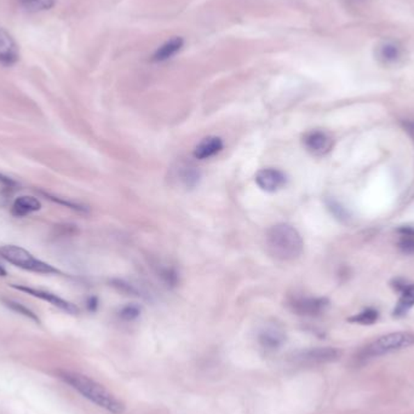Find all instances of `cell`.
Instances as JSON below:
<instances>
[{"instance_id":"cell-1","label":"cell","mask_w":414,"mask_h":414,"mask_svg":"<svg viewBox=\"0 0 414 414\" xmlns=\"http://www.w3.org/2000/svg\"><path fill=\"white\" fill-rule=\"evenodd\" d=\"M60 378L65 384H68L70 388L78 391L80 395L84 396L85 399H88L99 408L112 414L124 413L125 405L113 395L111 391L88 376L72 371H61Z\"/></svg>"},{"instance_id":"cell-2","label":"cell","mask_w":414,"mask_h":414,"mask_svg":"<svg viewBox=\"0 0 414 414\" xmlns=\"http://www.w3.org/2000/svg\"><path fill=\"white\" fill-rule=\"evenodd\" d=\"M266 250L276 261L292 262L301 257L304 248L297 229L286 223L275 224L266 235Z\"/></svg>"},{"instance_id":"cell-3","label":"cell","mask_w":414,"mask_h":414,"mask_svg":"<svg viewBox=\"0 0 414 414\" xmlns=\"http://www.w3.org/2000/svg\"><path fill=\"white\" fill-rule=\"evenodd\" d=\"M414 344V335L410 332H394L389 335H382L378 340L368 344L361 351L360 358H371L376 356L399 351V350L410 348Z\"/></svg>"},{"instance_id":"cell-4","label":"cell","mask_w":414,"mask_h":414,"mask_svg":"<svg viewBox=\"0 0 414 414\" xmlns=\"http://www.w3.org/2000/svg\"><path fill=\"white\" fill-rule=\"evenodd\" d=\"M0 257L14 266L24 270H29V271H34V273H39V274L60 273L54 266L35 258L27 250H24L22 247L15 246V245L0 247Z\"/></svg>"},{"instance_id":"cell-5","label":"cell","mask_w":414,"mask_h":414,"mask_svg":"<svg viewBox=\"0 0 414 414\" xmlns=\"http://www.w3.org/2000/svg\"><path fill=\"white\" fill-rule=\"evenodd\" d=\"M342 351L331 347L310 348L299 350L291 356V361L298 366H317L324 363H335L340 360Z\"/></svg>"},{"instance_id":"cell-6","label":"cell","mask_w":414,"mask_h":414,"mask_svg":"<svg viewBox=\"0 0 414 414\" xmlns=\"http://www.w3.org/2000/svg\"><path fill=\"white\" fill-rule=\"evenodd\" d=\"M330 301L324 297H298L289 302L292 312L301 317H319L327 310Z\"/></svg>"},{"instance_id":"cell-7","label":"cell","mask_w":414,"mask_h":414,"mask_svg":"<svg viewBox=\"0 0 414 414\" xmlns=\"http://www.w3.org/2000/svg\"><path fill=\"white\" fill-rule=\"evenodd\" d=\"M303 143L309 153L317 157H322L332 149L333 140L325 131L314 130L304 136Z\"/></svg>"},{"instance_id":"cell-8","label":"cell","mask_w":414,"mask_h":414,"mask_svg":"<svg viewBox=\"0 0 414 414\" xmlns=\"http://www.w3.org/2000/svg\"><path fill=\"white\" fill-rule=\"evenodd\" d=\"M285 342H286V333L279 326H266L258 333V343L261 345L262 349L269 353L279 350L285 344Z\"/></svg>"},{"instance_id":"cell-9","label":"cell","mask_w":414,"mask_h":414,"mask_svg":"<svg viewBox=\"0 0 414 414\" xmlns=\"http://www.w3.org/2000/svg\"><path fill=\"white\" fill-rule=\"evenodd\" d=\"M257 186L262 191L274 193L281 189L286 184V176L278 168H263L256 173Z\"/></svg>"},{"instance_id":"cell-10","label":"cell","mask_w":414,"mask_h":414,"mask_svg":"<svg viewBox=\"0 0 414 414\" xmlns=\"http://www.w3.org/2000/svg\"><path fill=\"white\" fill-rule=\"evenodd\" d=\"M14 289L26 292V294H31L33 297L40 298L45 302L51 303L52 305L60 308L61 310L75 315L79 312L78 307H75L73 303L65 301L63 298L58 297L57 294H51V292H47V291H42V289H32V287H27V286H13Z\"/></svg>"},{"instance_id":"cell-11","label":"cell","mask_w":414,"mask_h":414,"mask_svg":"<svg viewBox=\"0 0 414 414\" xmlns=\"http://www.w3.org/2000/svg\"><path fill=\"white\" fill-rule=\"evenodd\" d=\"M19 60V45L4 29H0V65L11 67Z\"/></svg>"},{"instance_id":"cell-12","label":"cell","mask_w":414,"mask_h":414,"mask_svg":"<svg viewBox=\"0 0 414 414\" xmlns=\"http://www.w3.org/2000/svg\"><path fill=\"white\" fill-rule=\"evenodd\" d=\"M376 58L383 65H395L404 56V50L397 42L384 40L376 47Z\"/></svg>"},{"instance_id":"cell-13","label":"cell","mask_w":414,"mask_h":414,"mask_svg":"<svg viewBox=\"0 0 414 414\" xmlns=\"http://www.w3.org/2000/svg\"><path fill=\"white\" fill-rule=\"evenodd\" d=\"M223 149V141L217 136H209L194 149V157L199 160L214 158Z\"/></svg>"},{"instance_id":"cell-14","label":"cell","mask_w":414,"mask_h":414,"mask_svg":"<svg viewBox=\"0 0 414 414\" xmlns=\"http://www.w3.org/2000/svg\"><path fill=\"white\" fill-rule=\"evenodd\" d=\"M184 45V40L181 37H173L164 42L161 47H159L152 56V61L160 63L165 61L173 58L177 52L181 51L182 47Z\"/></svg>"},{"instance_id":"cell-15","label":"cell","mask_w":414,"mask_h":414,"mask_svg":"<svg viewBox=\"0 0 414 414\" xmlns=\"http://www.w3.org/2000/svg\"><path fill=\"white\" fill-rule=\"evenodd\" d=\"M42 209L40 201L33 196H19L13 204V214L16 217H24L27 214Z\"/></svg>"},{"instance_id":"cell-16","label":"cell","mask_w":414,"mask_h":414,"mask_svg":"<svg viewBox=\"0 0 414 414\" xmlns=\"http://www.w3.org/2000/svg\"><path fill=\"white\" fill-rule=\"evenodd\" d=\"M414 307V284L407 285L405 289L401 291V297L394 309V317H405L407 312Z\"/></svg>"},{"instance_id":"cell-17","label":"cell","mask_w":414,"mask_h":414,"mask_svg":"<svg viewBox=\"0 0 414 414\" xmlns=\"http://www.w3.org/2000/svg\"><path fill=\"white\" fill-rule=\"evenodd\" d=\"M177 177L186 188H194L199 183L200 173L191 164H182L178 166Z\"/></svg>"},{"instance_id":"cell-18","label":"cell","mask_w":414,"mask_h":414,"mask_svg":"<svg viewBox=\"0 0 414 414\" xmlns=\"http://www.w3.org/2000/svg\"><path fill=\"white\" fill-rule=\"evenodd\" d=\"M16 1L21 9L29 14H37V13L51 10L57 3V0H16Z\"/></svg>"},{"instance_id":"cell-19","label":"cell","mask_w":414,"mask_h":414,"mask_svg":"<svg viewBox=\"0 0 414 414\" xmlns=\"http://www.w3.org/2000/svg\"><path fill=\"white\" fill-rule=\"evenodd\" d=\"M400 233V241H399V247L401 251L404 253H408V255H413L414 253V228L412 227H402L399 229Z\"/></svg>"},{"instance_id":"cell-20","label":"cell","mask_w":414,"mask_h":414,"mask_svg":"<svg viewBox=\"0 0 414 414\" xmlns=\"http://www.w3.org/2000/svg\"><path fill=\"white\" fill-rule=\"evenodd\" d=\"M378 317H379V312L376 309L367 308L354 317H349L348 321L358 324V325H373L374 322L377 321Z\"/></svg>"},{"instance_id":"cell-21","label":"cell","mask_w":414,"mask_h":414,"mask_svg":"<svg viewBox=\"0 0 414 414\" xmlns=\"http://www.w3.org/2000/svg\"><path fill=\"white\" fill-rule=\"evenodd\" d=\"M3 303H4L6 307L11 309V310H14L15 312H19L21 315H24V317H29L33 321L39 322V317L32 312V310H29V308L24 307V304H21L19 302H15V301H11V299H1Z\"/></svg>"},{"instance_id":"cell-22","label":"cell","mask_w":414,"mask_h":414,"mask_svg":"<svg viewBox=\"0 0 414 414\" xmlns=\"http://www.w3.org/2000/svg\"><path fill=\"white\" fill-rule=\"evenodd\" d=\"M140 308L137 305H127V307L121 309L120 317L125 321H134L140 317Z\"/></svg>"},{"instance_id":"cell-23","label":"cell","mask_w":414,"mask_h":414,"mask_svg":"<svg viewBox=\"0 0 414 414\" xmlns=\"http://www.w3.org/2000/svg\"><path fill=\"white\" fill-rule=\"evenodd\" d=\"M44 196L49 198V199L54 201V202L60 204V205L62 206H65V207H68V209H75V211H81V212L86 211L84 206L79 205V204H75V202H72V201L65 200V199H62V198H57V196H50V194H44Z\"/></svg>"},{"instance_id":"cell-24","label":"cell","mask_w":414,"mask_h":414,"mask_svg":"<svg viewBox=\"0 0 414 414\" xmlns=\"http://www.w3.org/2000/svg\"><path fill=\"white\" fill-rule=\"evenodd\" d=\"M328 206H330V209H332V212H333V214H335L337 218H340V221H347V219L349 218L348 211L343 206L340 205V204H338V202L331 201Z\"/></svg>"},{"instance_id":"cell-25","label":"cell","mask_w":414,"mask_h":414,"mask_svg":"<svg viewBox=\"0 0 414 414\" xmlns=\"http://www.w3.org/2000/svg\"><path fill=\"white\" fill-rule=\"evenodd\" d=\"M402 126H404L406 132L410 135L411 138L414 141V120H404Z\"/></svg>"},{"instance_id":"cell-26","label":"cell","mask_w":414,"mask_h":414,"mask_svg":"<svg viewBox=\"0 0 414 414\" xmlns=\"http://www.w3.org/2000/svg\"><path fill=\"white\" fill-rule=\"evenodd\" d=\"M0 184L11 188V186H14L16 183H15L11 178L8 177V176H4L3 173H0Z\"/></svg>"},{"instance_id":"cell-27","label":"cell","mask_w":414,"mask_h":414,"mask_svg":"<svg viewBox=\"0 0 414 414\" xmlns=\"http://www.w3.org/2000/svg\"><path fill=\"white\" fill-rule=\"evenodd\" d=\"M0 276H6V270L3 266H0Z\"/></svg>"}]
</instances>
